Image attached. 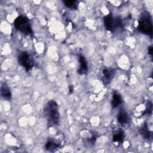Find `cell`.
Returning a JSON list of instances; mask_svg holds the SVG:
<instances>
[{
  "label": "cell",
  "instance_id": "18",
  "mask_svg": "<svg viewBox=\"0 0 153 153\" xmlns=\"http://www.w3.org/2000/svg\"><path fill=\"white\" fill-rule=\"evenodd\" d=\"M68 89H69V94H72L73 93V91H74V87H73V85H69Z\"/></svg>",
  "mask_w": 153,
  "mask_h": 153
},
{
  "label": "cell",
  "instance_id": "1",
  "mask_svg": "<svg viewBox=\"0 0 153 153\" xmlns=\"http://www.w3.org/2000/svg\"><path fill=\"white\" fill-rule=\"evenodd\" d=\"M44 114L49 127H55L59 124V105L55 100H51L46 103L44 108Z\"/></svg>",
  "mask_w": 153,
  "mask_h": 153
},
{
  "label": "cell",
  "instance_id": "16",
  "mask_svg": "<svg viewBox=\"0 0 153 153\" xmlns=\"http://www.w3.org/2000/svg\"><path fill=\"white\" fill-rule=\"evenodd\" d=\"M152 111V103L151 101H148L146 104V108L142 115H151Z\"/></svg>",
  "mask_w": 153,
  "mask_h": 153
},
{
  "label": "cell",
  "instance_id": "2",
  "mask_svg": "<svg viewBox=\"0 0 153 153\" xmlns=\"http://www.w3.org/2000/svg\"><path fill=\"white\" fill-rule=\"evenodd\" d=\"M152 19L149 13L146 11L142 12L138 20V30L152 38Z\"/></svg>",
  "mask_w": 153,
  "mask_h": 153
},
{
  "label": "cell",
  "instance_id": "5",
  "mask_svg": "<svg viewBox=\"0 0 153 153\" xmlns=\"http://www.w3.org/2000/svg\"><path fill=\"white\" fill-rule=\"evenodd\" d=\"M19 64L22 66L26 71H29L36 66V62L32 55L27 51H20L17 54Z\"/></svg>",
  "mask_w": 153,
  "mask_h": 153
},
{
  "label": "cell",
  "instance_id": "9",
  "mask_svg": "<svg viewBox=\"0 0 153 153\" xmlns=\"http://www.w3.org/2000/svg\"><path fill=\"white\" fill-rule=\"evenodd\" d=\"M139 132L143 139L147 140H150L152 139V133L151 131L148 130L146 123H145L143 124V125L139 128Z\"/></svg>",
  "mask_w": 153,
  "mask_h": 153
},
{
  "label": "cell",
  "instance_id": "6",
  "mask_svg": "<svg viewBox=\"0 0 153 153\" xmlns=\"http://www.w3.org/2000/svg\"><path fill=\"white\" fill-rule=\"evenodd\" d=\"M115 69L113 68H106L102 71V80L104 85L109 84L115 75Z\"/></svg>",
  "mask_w": 153,
  "mask_h": 153
},
{
  "label": "cell",
  "instance_id": "4",
  "mask_svg": "<svg viewBox=\"0 0 153 153\" xmlns=\"http://www.w3.org/2000/svg\"><path fill=\"white\" fill-rule=\"evenodd\" d=\"M103 23L105 29L111 32H114L116 30L123 29L124 27L122 19L120 17H114L111 14L103 17Z\"/></svg>",
  "mask_w": 153,
  "mask_h": 153
},
{
  "label": "cell",
  "instance_id": "10",
  "mask_svg": "<svg viewBox=\"0 0 153 153\" xmlns=\"http://www.w3.org/2000/svg\"><path fill=\"white\" fill-rule=\"evenodd\" d=\"M117 121L121 126H125L129 122V116L123 109H121L117 114Z\"/></svg>",
  "mask_w": 153,
  "mask_h": 153
},
{
  "label": "cell",
  "instance_id": "8",
  "mask_svg": "<svg viewBox=\"0 0 153 153\" xmlns=\"http://www.w3.org/2000/svg\"><path fill=\"white\" fill-rule=\"evenodd\" d=\"M61 146V143L56 139L49 138L45 143V148L50 152H54Z\"/></svg>",
  "mask_w": 153,
  "mask_h": 153
},
{
  "label": "cell",
  "instance_id": "3",
  "mask_svg": "<svg viewBox=\"0 0 153 153\" xmlns=\"http://www.w3.org/2000/svg\"><path fill=\"white\" fill-rule=\"evenodd\" d=\"M14 26L17 30L23 34L30 36H33V35L30 21L26 16H18L14 21Z\"/></svg>",
  "mask_w": 153,
  "mask_h": 153
},
{
  "label": "cell",
  "instance_id": "14",
  "mask_svg": "<svg viewBox=\"0 0 153 153\" xmlns=\"http://www.w3.org/2000/svg\"><path fill=\"white\" fill-rule=\"evenodd\" d=\"M97 138H98L97 133L96 131H91V137L85 139V143H86V145L88 146H91L94 145Z\"/></svg>",
  "mask_w": 153,
  "mask_h": 153
},
{
  "label": "cell",
  "instance_id": "11",
  "mask_svg": "<svg viewBox=\"0 0 153 153\" xmlns=\"http://www.w3.org/2000/svg\"><path fill=\"white\" fill-rule=\"evenodd\" d=\"M123 102L121 96L117 91H114L111 100V106L112 108H116L120 106Z\"/></svg>",
  "mask_w": 153,
  "mask_h": 153
},
{
  "label": "cell",
  "instance_id": "17",
  "mask_svg": "<svg viewBox=\"0 0 153 153\" xmlns=\"http://www.w3.org/2000/svg\"><path fill=\"white\" fill-rule=\"evenodd\" d=\"M152 52H153V50H152V46L151 45L148 47V53L149 56H151V57L152 56Z\"/></svg>",
  "mask_w": 153,
  "mask_h": 153
},
{
  "label": "cell",
  "instance_id": "12",
  "mask_svg": "<svg viewBox=\"0 0 153 153\" xmlns=\"http://www.w3.org/2000/svg\"><path fill=\"white\" fill-rule=\"evenodd\" d=\"M1 94L2 97L6 100H10L12 97L11 92L7 83L4 82L1 87Z\"/></svg>",
  "mask_w": 153,
  "mask_h": 153
},
{
  "label": "cell",
  "instance_id": "13",
  "mask_svg": "<svg viewBox=\"0 0 153 153\" xmlns=\"http://www.w3.org/2000/svg\"><path fill=\"white\" fill-rule=\"evenodd\" d=\"M125 137L124 132L121 129H118L116 130L112 136V142L114 143H117L118 144H120L123 143Z\"/></svg>",
  "mask_w": 153,
  "mask_h": 153
},
{
  "label": "cell",
  "instance_id": "7",
  "mask_svg": "<svg viewBox=\"0 0 153 153\" xmlns=\"http://www.w3.org/2000/svg\"><path fill=\"white\" fill-rule=\"evenodd\" d=\"M79 68L77 70V73L79 75H85L88 71V64L85 57L82 54L78 56Z\"/></svg>",
  "mask_w": 153,
  "mask_h": 153
},
{
  "label": "cell",
  "instance_id": "15",
  "mask_svg": "<svg viewBox=\"0 0 153 153\" xmlns=\"http://www.w3.org/2000/svg\"><path fill=\"white\" fill-rule=\"evenodd\" d=\"M65 5L69 9L76 10L78 9V1L75 0H65L63 1Z\"/></svg>",
  "mask_w": 153,
  "mask_h": 153
}]
</instances>
